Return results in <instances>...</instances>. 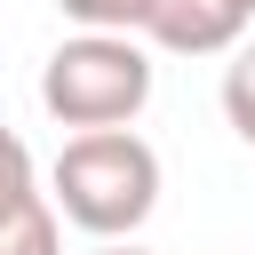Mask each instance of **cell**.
Returning a JSON list of instances; mask_svg holds the SVG:
<instances>
[{
  "mask_svg": "<svg viewBox=\"0 0 255 255\" xmlns=\"http://www.w3.org/2000/svg\"><path fill=\"white\" fill-rule=\"evenodd\" d=\"M48 199L72 231L104 239H135L159 207V151L135 128H96V135H64V151L48 159Z\"/></svg>",
  "mask_w": 255,
  "mask_h": 255,
  "instance_id": "1",
  "label": "cell"
},
{
  "mask_svg": "<svg viewBox=\"0 0 255 255\" xmlns=\"http://www.w3.org/2000/svg\"><path fill=\"white\" fill-rule=\"evenodd\" d=\"M151 56L135 32H72L48 64H40V112L56 128H135L151 104Z\"/></svg>",
  "mask_w": 255,
  "mask_h": 255,
  "instance_id": "2",
  "label": "cell"
},
{
  "mask_svg": "<svg viewBox=\"0 0 255 255\" xmlns=\"http://www.w3.org/2000/svg\"><path fill=\"white\" fill-rule=\"evenodd\" d=\"M0 255H64V215L48 199V175L32 167V143L0 120Z\"/></svg>",
  "mask_w": 255,
  "mask_h": 255,
  "instance_id": "3",
  "label": "cell"
},
{
  "mask_svg": "<svg viewBox=\"0 0 255 255\" xmlns=\"http://www.w3.org/2000/svg\"><path fill=\"white\" fill-rule=\"evenodd\" d=\"M247 8L239 0H151V24H143V40L151 48H167V56H231L239 40H247Z\"/></svg>",
  "mask_w": 255,
  "mask_h": 255,
  "instance_id": "4",
  "label": "cell"
},
{
  "mask_svg": "<svg viewBox=\"0 0 255 255\" xmlns=\"http://www.w3.org/2000/svg\"><path fill=\"white\" fill-rule=\"evenodd\" d=\"M223 120H231V135L255 151V40H239L231 64H223Z\"/></svg>",
  "mask_w": 255,
  "mask_h": 255,
  "instance_id": "5",
  "label": "cell"
},
{
  "mask_svg": "<svg viewBox=\"0 0 255 255\" xmlns=\"http://www.w3.org/2000/svg\"><path fill=\"white\" fill-rule=\"evenodd\" d=\"M80 32H143L151 24V0H56Z\"/></svg>",
  "mask_w": 255,
  "mask_h": 255,
  "instance_id": "6",
  "label": "cell"
},
{
  "mask_svg": "<svg viewBox=\"0 0 255 255\" xmlns=\"http://www.w3.org/2000/svg\"><path fill=\"white\" fill-rule=\"evenodd\" d=\"M96 255H151V247H135V239H104Z\"/></svg>",
  "mask_w": 255,
  "mask_h": 255,
  "instance_id": "7",
  "label": "cell"
},
{
  "mask_svg": "<svg viewBox=\"0 0 255 255\" xmlns=\"http://www.w3.org/2000/svg\"><path fill=\"white\" fill-rule=\"evenodd\" d=\"M239 8H247V16H255V0H239Z\"/></svg>",
  "mask_w": 255,
  "mask_h": 255,
  "instance_id": "8",
  "label": "cell"
}]
</instances>
